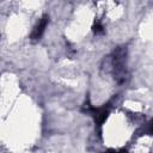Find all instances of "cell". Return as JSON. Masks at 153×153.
<instances>
[{
    "mask_svg": "<svg viewBox=\"0 0 153 153\" xmlns=\"http://www.w3.org/2000/svg\"><path fill=\"white\" fill-rule=\"evenodd\" d=\"M104 153H120V152H117V151H115V149H109V151H106V152H104ZM121 153H123V151H122ZM124 153H126V152H124Z\"/></svg>",
    "mask_w": 153,
    "mask_h": 153,
    "instance_id": "6",
    "label": "cell"
},
{
    "mask_svg": "<svg viewBox=\"0 0 153 153\" xmlns=\"http://www.w3.org/2000/svg\"><path fill=\"white\" fill-rule=\"evenodd\" d=\"M92 30H93V32H94L96 35H99V33H103L104 27H103V25H102L99 22H97V23H94V25H93Z\"/></svg>",
    "mask_w": 153,
    "mask_h": 153,
    "instance_id": "4",
    "label": "cell"
},
{
    "mask_svg": "<svg viewBox=\"0 0 153 153\" xmlns=\"http://www.w3.org/2000/svg\"><path fill=\"white\" fill-rule=\"evenodd\" d=\"M148 131H149L151 134H153V120H152V122L149 123V127H148Z\"/></svg>",
    "mask_w": 153,
    "mask_h": 153,
    "instance_id": "5",
    "label": "cell"
},
{
    "mask_svg": "<svg viewBox=\"0 0 153 153\" xmlns=\"http://www.w3.org/2000/svg\"><path fill=\"white\" fill-rule=\"evenodd\" d=\"M126 57L127 51L126 48L118 47L112 53V71H114V78L117 80V82H123L127 75V68H126Z\"/></svg>",
    "mask_w": 153,
    "mask_h": 153,
    "instance_id": "1",
    "label": "cell"
},
{
    "mask_svg": "<svg viewBox=\"0 0 153 153\" xmlns=\"http://www.w3.org/2000/svg\"><path fill=\"white\" fill-rule=\"evenodd\" d=\"M48 22H49V17L47 16V14H44L39 20H38V23L36 24V26L33 27V30H32V32H31V39L32 41H38L41 37H42V35L44 33V30H45V27H47V25H48Z\"/></svg>",
    "mask_w": 153,
    "mask_h": 153,
    "instance_id": "2",
    "label": "cell"
},
{
    "mask_svg": "<svg viewBox=\"0 0 153 153\" xmlns=\"http://www.w3.org/2000/svg\"><path fill=\"white\" fill-rule=\"evenodd\" d=\"M91 111H92L93 117H94V121L97 122L98 126H102V123L105 121V118L108 117V114H109V110L105 106H102V108H92Z\"/></svg>",
    "mask_w": 153,
    "mask_h": 153,
    "instance_id": "3",
    "label": "cell"
}]
</instances>
